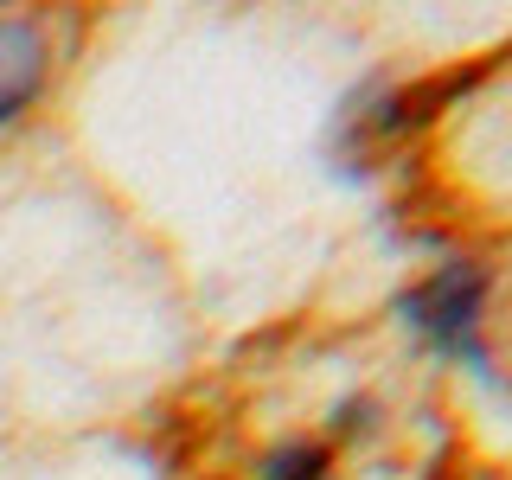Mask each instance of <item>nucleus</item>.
I'll list each match as a JSON object with an SVG mask.
<instances>
[{"mask_svg":"<svg viewBox=\"0 0 512 480\" xmlns=\"http://www.w3.org/2000/svg\"><path fill=\"white\" fill-rule=\"evenodd\" d=\"M327 474V448L320 442H288L263 461V480H320Z\"/></svg>","mask_w":512,"mask_h":480,"instance_id":"3","label":"nucleus"},{"mask_svg":"<svg viewBox=\"0 0 512 480\" xmlns=\"http://www.w3.org/2000/svg\"><path fill=\"white\" fill-rule=\"evenodd\" d=\"M45 84V32L32 20H0V122H13Z\"/></svg>","mask_w":512,"mask_h":480,"instance_id":"2","label":"nucleus"},{"mask_svg":"<svg viewBox=\"0 0 512 480\" xmlns=\"http://www.w3.org/2000/svg\"><path fill=\"white\" fill-rule=\"evenodd\" d=\"M480 301H487V269L480 263H442L423 288L404 295V320L442 352L468 359L474 372H487V346H480Z\"/></svg>","mask_w":512,"mask_h":480,"instance_id":"1","label":"nucleus"}]
</instances>
